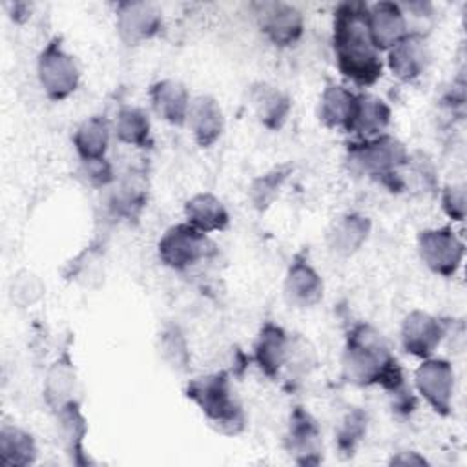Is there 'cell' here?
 <instances>
[{"label":"cell","mask_w":467,"mask_h":467,"mask_svg":"<svg viewBox=\"0 0 467 467\" xmlns=\"http://www.w3.org/2000/svg\"><path fill=\"white\" fill-rule=\"evenodd\" d=\"M341 374L345 381L358 387L379 385L396 398L398 407H412L403 370L381 332L370 323H358L348 330L341 354Z\"/></svg>","instance_id":"obj_1"},{"label":"cell","mask_w":467,"mask_h":467,"mask_svg":"<svg viewBox=\"0 0 467 467\" xmlns=\"http://www.w3.org/2000/svg\"><path fill=\"white\" fill-rule=\"evenodd\" d=\"M368 4L341 2L334 9L332 46L337 69L354 84L367 88L383 75L381 53L376 49L367 27Z\"/></svg>","instance_id":"obj_2"},{"label":"cell","mask_w":467,"mask_h":467,"mask_svg":"<svg viewBox=\"0 0 467 467\" xmlns=\"http://www.w3.org/2000/svg\"><path fill=\"white\" fill-rule=\"evenodd\" d=\"M184 394L221 434L234 436L244 429V410L234 394L226 372H213L190 379Z\"/></svg>","instance_id":"obj_3"},{"label":"cell","mask_w":467,"mask_h":467,"mask_svg":"<svg viewBox=\"0 0 467 467\" xmlns=\"http://www.w3.org/2000/svg\"><path fill=\"white\" fill-rule=\"evenodd\" d=\"M347 155L358 171L379 181L392 192L403 186L400 170L409 164V151L394 135L381 133L352 142L348 144Z\"/></svg>","instance_id":"obj_4"},{"label":"cell","mask_w":467,"mask_h":467,"mask_svg":"<svg viewBox=\"0 0 467 467\" xmlns=\"http://www.w3.org/2000/svg\"><path fill=\"white\" fill-rule=\"evenodd\" d=\"M36 75L46 97L53 102L66 100L78 88L80 69L75 57L64 49L60 36H53L38 53Z\"/></svg>","instance_id":"obj_5"},{"label":"cell","mask_w":467,"mask_h":467,"mask_svg":"<svg viewBox=\"0 0 467 467\" xmlns=\"http://www.w3.org/2000/svg\"><path fill=\"white\" fill-rule=\"evenodd\" d=\"M212 243L206 234L193 228L190 223H179L170 226L157 243V254L164 266L182 272L202 261L210 250Z\"/></svg>","instance_id":"obj_6"},{"label":"cell","mask_w":467,"mask_h":467,"mask_svg":"<svg viewBox=\"0 0 467 467\" xmlns=\"http://www.w3.org/2000/svg\"><path fill=\"white\" fill-rule=\"evenodd\" d=\"M416 244L420 259L436 275L452 277L463 263L465 244L451 226L418 232Z\"/></svg>","instance_id":"obj_7"},{"label":"cell","mask_w":467,"mask_h":467,"mask_svg":"<svg viewBox=\"0 0 467 467\" xmlns=\"http://www.w3.org/2000/svg\"><path fill=\"white\" fill-rule=\"evenodd\" d=\"M414 387L427 405L440 416L452 412L454 370L447 359L427 358L414 372Z\"/></svg>","instance_id":"obj_8"},{"label":"cell","mask_w":467,"mask_h":467,"mask_svg":"<svg viewBox=\"0 0 467 467\" xmlns=\"http://www.w3.org/2000/svg\"><path fill=\"white\" fill-rule=\"evenodd\" d=\"M255 18L261 33L277 47L294 46L305 29L301 11L286 2H255Z\"/></svg>","instance_id":"obj_9"},{"label":"cell","mask_w":467,"mask_h":467,"mask_svg":"<svg viewBox=\"0 0 467 467\" xmlns=\"http://www.w3.org/2000/svg\"><path fill=\"white\" fill-rule=\"evenodd\" d=\"M285 447L299 465H319L323 460L321 429L316 418L301 405H296L290 412Z\"/></svg>","instance_id":"obj_10"},{"label":"cell","mask_w":467,"mask_h":467,"mask_svg":"<svg viewBox=\"0 0 467 467\" xmlns=\"http://www.w3.org/2000/svg\"><path fill=\"white\" fill-rule=\"evenodd\" d=\"M115 27L126 46L142 44L161 33L162 11L151 2H120Z\"/></svg>","instance_id":"obj_11"},{"label":"cell","mask_w":467,"mask_h":467,"mask_svg":"<svg viewBox=\"0 0 467 467\" xmlns=\"http://www.w3.org/2000/svg\"><path fill=\"white\" fill-rule=\"evenodd\" d=\"M443 337L445 325L436 316L423 310H412L403 317L401 347L407 354L427 359L434 356Z\"/></svg>","instance_id":"obj_12"},{"label":"cell","mask_w":467,"mask_h":467,"mask_svg":"<svg viewBox=\"0 0 467 467\" xmlns=\"http://www.w3.org/2000/svg\"><path fill=\"white\" fill-rule=\"evenodd\" d=\"M323 292L325 285L319 272L303 252L296 254L283 283L286 303L296 308H312L323 299Z\"/></svg>","instance_id":"obj_13"},{"label":"cell","mask_w":467,"mask_h":467,"mask_svg":"<svg viewBox=\"0 0 467 467\" xmlns=\"http://www.w3.org/2000/svg\"><path fill=\"white\" fill-rule=\"evenodd\" d=\"M431 51L421 31H409L387 51V66L401 82H412L427 69Z\"/></svg>","instance_id":"obj_14"},{"label":"cell","mask_w":467,"mask_h":467,"mask_svg":"<svg viewBox=\"0 0 467 467\" xmlns=\"http://www.w3.org/2000/svg\"><path fill=\"white\" fill-rule=\"evenodd\" d=\"M367 27L376 49L389 51L400 38L409 33L407 16L396 2H376L368 5Z\"/></svg>","instance_id":"obj_15"},{"label":"cell","mask_w":467,"mask_h":467,"mask_svg":"<svg viewBox=\"0 0 467 467\" xmlns=\"http://www.w3.org/2000/svg\"><path fill=\"white\" fill-rule=\"evenodd\" d=\"M186 126L190 128L197 146H213L224 131V115L217 99L212 95H199L192 99Z\"/></svg>","instance_id":"obj_16"},{"label":"cell","mask_w":467,"mask_h":467,"mask_svg":"<svg viewBox=\"0 0 467 467\" xmlns=\"http://www.w3.org/2000/svg\"><path fill=\"white\" fill-rule=\"evenodd\" d=\"M290 336L277 323L266 321L254 343V361L266 378H277L286 363Z\"/></svg>","instance_id":"obj_17"},{"label":"cell","mask_w":467,"mask_h":467,"mask_svg":"<svg viewBox=\"0 0 467 467\" xmlns=\"http://www.w3.org/2000/svg\"><path fill=\"white\" fill-rule=\"evenodd\" d=\"M390 106L381 97L372 93H356L347 131L356 133L359 139H372L385 133L390 124Z\"/></svg>","instance_id":"obj_18"},{"label":"cell","mask_w":467,"mask_h":467,"mask_svg":"<svg viewBox=\"0 0 467 467\" xmlns=\"http://www.w3.org/2000/svg\"><path fill=\"white\" fill-rule=\"evenodd\" d=\"M150 100L153 111L171 126H184L190 109V93L186 86L173 78H162L151 84Z\"/></svg>","instance_id":"obj_19"},{"label":"cell","mask_w":467,"mask_h":467,"mask_svg":"<svg viewBox=\"0 0 467 467\" xmlns=\"http://www.w3.org/2000/svg\"><path fill=\"white\" fill-rule=\"evenodd\" d=\"M57 420V431L58 440L66 451V454L71 458L77 465H86L88 458L84 454V438L88 434V421L82 414V409L77 400L62 405L60 409L53 410Z\"/></svg>","instance_id":"obj_20"},{"label":"cell","mask_w":467,"mask_h":467,"mask_svg":"<svg viewBox=\"0 0 467 467\" xmlns=\"http://www.w3.org/2000/svg\"><path fill=\"white\" fill-rule=\"evenodd\" d=\"M372 221L365 213L348 212L341 215L328 232V248L341 257L354 255L368 239Z\"/></svg>","instance_id":"obj_21"},{"label":"cell","mask_w":467,"mask_h":467,"mask_svg":"<svg viewBox=\"0 0 467 467\" xmlns=\"http://www.w3.org/2000/svg\"><path fill=\"white\" fill-rule=\"evenodd\" d=\"M250 99L257 120L266 130L277 131L283 128L292 111V99L283 89L266 82H259L252 88Z\"/></svg>","instance_id":"obj_22"},{"label":"cell","mask_w":467,"mask_h":467,"mask_svg":"<svg viewBox=\"0 0 467 467\" xmlns=\"http://www.w3.org/2000/svg\"><path fill=\"white\" fill-rule=\"evenodd\" d=\"M77 368L67 350H64L47 368L44 379V401L51 410L75 400Z\"/></svg>","instance_id":"obj_23"},{"label":"cell","mask_w":467,"mask_h":467,"mask_svg":"<svg viewBox=\"0 0 467 467\" xmlns=\"http://www.w3.org/2000/svg\"><path fill=\"white\" fill-rule=\"evenodd\" d=\"M184 217L202 234L223 232L230 224V213L223 201L210 192L195 193L184 204Z\"/></svg>","instance_id":"obj_24"},{"label":"cell","mask_w":467,"mask_h":467,"mask_svg":"<svg viewBox=\"0 0 467 467\" xmlns=\"http://www.w3.org/2000/svg\"><path fill=\"white\" fill-rule=\"evenodd\" d=\"M111 126L106 117L91 115L82 120L73 133V146L80 161L104 159L109 146Z\"/></svg>","instance_id":"obj_25"},{"label":"cell","mask_w":467,"mask_h":467,"mask_svg":"<svg viewBox=\"0 0 467 467\" xmlns=\"http://www.w3.org/2000/svg\"><path fill=\"white\" fill-rule=\"evenodd\" d=\"M354 99H356V93H352L350 89L339 84H327L317 106L319 122L325 128H330V130L341 128L347 131L352 108H354Z\"/></svg>","instance_id":"obj_26"},{"label":"cell","mask_w":467,"mask_h":467,"mask_svg":"<svg viewBox=\"0 0 467 467\" xmlns=\"http://www.w3.org/2000/svg\"><path fill=\"white\" fill-rule=\"evenodd\" d=\"M38 449L31 432L16 425H2L0 429V458L9 467H27L36 462Z\"/></svg>","instance_id":"obj_27"},{"label":"cell","mask_w":467,"mask_h":467,"mask_svg":"<svg viewBox=\"0 0 467 467\" xmlns=\"http://www.w3.org/2000/svg\"><path fill=\"white\" fill-rule=\"evenodd\" d=\"M113 133L119 142L150 148L151 146V122L144 109L135 106H122L113 120Z\"/></svg>","instance_id":"obj_28"},{"label":"cell","mask_w":467,"mask_h":467,"mask_svg":"<svg viewBox=\"0 0 467 467\" xmlns=\"http://www.w3.org/2000/svg\"><path fill=\"white\" fill-rule=\"evenodd\" d=\"M292 171L290 164H279L261 175H257L248 186V199L259 212L266 210L279 195L285 181Z\"/></svg>","instance_id":"obj_29"},{"label":"cell","mask_w":467,"mask_h":467,"mask_svg":"<svg viewBox=\"0 0 467 467\" xmlns=\"http://www.w3.org/2000/svg\"><path fill=\"white\" fill-rule=\"evenodd\" d=\"M146 201H148L146 181L140 175L130 173L122 181L119 190L113 193L111 208L115 213L126 219H133L142 212V208L146 206Z\"/></svg>","instance_id":"obj_30"},{"label":"cell","mask_w":467,"mask_h":467,"mask_svg":"<svg viewBox=\"0 0 467 467\" xmlns=\"http://www.w3.org/2000/svg\"><path fill=\"white\" fill-rule=\"evenodd\" d=\"M367 414L361 409H352L345 414L336 432V445L343 456H352L358 443L367 432Z\"/></svg>","instance_id":"obj_31"},{"label":"cell","mask_w":467,"mask_h":467,"mask_svg":"<svg viewBox=\"0 0 467 467\" xmlns=\"http://www.w3.org/2000/svg\"><path fill=\"white\" fill-rule=\"evenodd\" d=\"M44 292H46L44 281L31 270H20L11 279L9 296H11V301L20 308H27L36 301H40Z\"/></svg>","instance_id":"obj_32"},{"label":"cell","mask_w":467,"mask_h":467,"mask_svg":"<svg viewBox=\"0 0 467 467\" xmlns=\"http://www.w3.org/2000/svg\"><path fill=\"white\" fill-rule=\"evenodd\" d=\"M159 352L162 359L175 370H184L190 361V352L188 345L184 339V334L181 332L179 327L171 325L166 327L159 337Z\"/></svg>","instance_id":"obj_33"},{"label":"cell","mask_w":467,"mask_h":467,"mask_svg":"<svg viewBox=\"0 0 467 467\" xmlns=\"http://www.w3.org/2000/svg\"><path fill=\"white\" fill-rule=\"evenodd\" d=\"M71 279L84 286H97L95 281H100L102 277V255L95 248H86L75 261L69 263V274Z\"/></svg>","instance_id":"obj_34"},{"label":"cell","mask_w":467,"mask_h":467,"mask_svg":"<svg viewBox=\"0 0 467 467\" xmlns=\"http://www.w3.org/2000/svg\"><path fill=\"white\" fill-rule=\"evenodd\" d=\"M441 208L452 221H463L467 213L465 184H447L441 192Z\"/></svg>","instance_id":"obj_35"},{"label":"cell","mask_w":467,"mask_h":467,"mask_svg":"<svg viewBox=\"0 0 467 467\" xmlns=\"http://www.w3.org/2000/svg\"><path fill=\"white\" fill-rule=\"evenodd\" d=\"M82 173L86 175L88 182L93 186H108L115 181L113 168L106 159L82 161Z\"/></svg>","instance_id":"obj_36"},{"label":"cell","mask_w":467,"mask_h":467,"mask_svg":"<svg viewBox=\"0 0 467 467\" xmlns=\"http://www.w3.org/2000/svg\"><path fill=\"white\" fill-rule=\"evenodd\" d=\"M390 463H398V465H425L427 460L423 456H420L418 452H400L398 456H394L390 460Z\"/></svg>","instance_id":"obj_37"}]
</instances>
